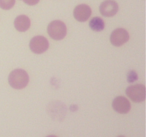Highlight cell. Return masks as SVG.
<instances>
[{
	"instance_id": "cell-8",
	"label": "cell",
	"mask_w": 146,
	"mask_h": 137,
	"mask_svg": "<svg viewBox=\"0 0 146 137\" xmlns=\"http://www.w3.org/2000/svg\"><path fill=\"white\" fill-rule=\"evenodd\" d=\"M112 107L116 112L119 114H125L130 111L131 105L130 101L125 97L119 96L115 97L112 103Z\"/></svg>"
},
{
	"instance_id": "cell-2",
	"label": "cell",
	"mask_w": 146,
	"mask_h": 137,
	"mask_svg": "<svg viewBox=\"0 0 146 137\" xmlns=\"http://www.w3.org/2000/svg\"><path fill=\"white\" fill-rule=\"evenodd\" d=\"M47 32L53 39L59 41L65 38L67 33L66 24L60 20H54L49 23L47 27Z\"/></svg>"
},
{
	"instance_id": "cell-7",
	"label": "cell",
	"mask_w": 146,
	"mask_h": 137,
	"mask_svg": "<svg viewBox=\"0 0 146 137\" xmlns=\"http://www.w3.org/2000/svg\"><path fill=\"white\" fill-rule=\"evenodd\" d=\"M99 11L104 17H113L118 12V4L114 0H106L100 5Z\"/></svg>"
},
{
	"instance_id": "cell-1",
	"label": "cell",
	"mask_w": 146,
	"mask_h": 137,
	"mask_svg": "<svg viewBox=\"0 0 146 137\" xmlns=\"http://www.w3.org/2000/svg\"><path fill=\"white\" fill-rule=\"evenodd\" d=\"M29 76L25 70L17 68L11 71L8 77L9 84L15 89H22L29 84Z\"/></svg>"
},
{
	"instance_id": "cell-11",
	"label": "cell",
	"mask_w": 146,
	"mask_h": 137,
	"mask_svg": "<svg viewBox=\"0 0 146 137\" xmlns=\"http://www.w3.org/2000/svg\"><path fill=\"white\" fill-rule=\"evenodd\" d=\"M88 25L93 31H101L105 27V23L101 17H95L90 20Z\"/></svg>"
},
{
	"instance_id": "cell-3",
	"label": "cell",
	"mask_w": 146,
	"mask_h": 137,
	"mask_svg": "<svg viewBox=\"0 0 146 137\" xmlns=\"http://www.w3.org/2000/svg\"><path fill=\"white\" fill-rule=\"evenodd\" d=\"M126 95L135 103L145 101L146 96L145 86L143 84H135L128 86L125 90Z\"/></svg>"
},
{
	"instance_id": "cell-16",
	"label": "cell",
	"mask_w": 146,
	"mask_h": 137,
	"mask_svg": "<svg viewBox=\"0 0 146 137\" xmlns=\"http://www.w3.org/2000/svg\"><path fill=\"white\" fill-rule=\"evenodd\" d=\"M117 137H125V136H118Z\"/></svg>"
},
{
	"instance_id": "cell-15",
	"label": "cell",
	"mask_w": 146,
	"mask_h": 137,
	"mask_svg": "<svg viewBox=\"0 0 146 137\" xmlns=\"http://www.w3.org/2000/svg\"><path fill=\"white\" fill-rule=\"evenodd\" d=\"M46 137H57L56 136H54V135H49V136H47Z\"/></svg>"
},
{
	"instance_id": "cell-13",
	"label": "cell",
	"mask_w": 146,
	"mask_h": 137,
	"mask_svg": "<svg viewBox=\"0 0 146 137\" xmlns=\"http://www.w3.org/2000/svg\"><path fill=\"white\" fill-rule=\"evenodd\" d=\"M127 78L128 81L130 83H133L138 79V74L134 71H130L127 74Z\"/></svg>"
},
{
	"instance_id": "cell-12",
	"label": "cell",
	"mask_w": 146,
	"mask_h": 137,
	"mask_svg": "<svg viewBox=\"0 0 146 137\" xmlns=\"http://www.w3.org/2000/svg\"><path fill=\"white\" fill-rule=\"evenodd\" d=\"M16 0H0V8L4 10H9L15 4Z\"/></svg>"
},
{
	"instance_id": "cell-10",
	"label": "cell",
	"mask_w": 146,
	"mask_h": 137,
	"mask_svg": "<svg viewBox=\"0 0 146 137\" xmlns=\"http://www.w3.org/2000/svg\"><path fill=\"white\" fill-rule=\"evenodd\" d=\"M14 26L17 31L24 32L29 29L31 21L27 15H19L14 19Z\"/></svg>"
},
{
	"instance_id": "cell-6",
	"label": "cell",
	"mask_w": 146,
	"mask_h": 137,
	"mask_svg": "<svg viewBox=\"0 0 146 137\" xmlns=\"http://www.w3.org/2000/svg\"><path fill=\"white\" fill-rule=\"evenodd\" d=\"M128 31L123 28L115 29L112 31L110 37V41L115 47H121L129 40Z\"/></svg>"
},
{
	"instance_id": "cell-5",
	"label": "cell",
	"mask_w": 146,
	"mask_h": 137,
	"mask_svg": "<svg viewBox=\"0 0 146 137\" xmlns=\"http://www.w3.org/2000/svg\"><path fill=\"white\" fill-rule=\"evenodd\" d=\"M48 114L54 120L62 121L66 113V108L62 102L54 101L48 104L47 108Z\"/></svg>"
},
{
	"instance_id": "cell-9",
	"label": "cell",
	"mask_w": 146,
	"mask_h": 137,
	"mask_svg": "<svg viewBox=\"0 0 146 137\" xmlns=\"http://www.w3.org/2000/svg\"><path fill=\"white\" fill-rule=\"evenodd\" d=\"M91 9L87 4H79L74 9V17L76 20L80 22L86 21L91 15Z\"/></svg>"
},
{
	"instance_id": "cell-14",
	"label": "cell",
	"mask_w": 146,
	"mask_h": 137,
	"mask_svg": "<svg viewBox=\"0 0 146 137\" xmlns=\"http://www.w3.org/2000/svg\"><path fill=\"white\" fill-rule=\"evenodd\" d=\"M21 1H24L25 4H28L29 6L36 5V4H37L39 2V0H21Z\"/></svg>"
},
{
	"instance_id": "cell-4",
	"label": "cell",
	"mask_w": 146,
	"mask_h": 137,
	"mask_svg": "<svg viewBox=\"0 0 146 137\" xmlns=\"http://www.w3.org/2000/svg\"><path fill=\"white\" fill-rule=\"evenodd\" d=\"M49 43L47 39L43 36H36L29 42V48L34 54H43L47 51Z\"/></svg>"
}]
</instances>
